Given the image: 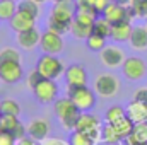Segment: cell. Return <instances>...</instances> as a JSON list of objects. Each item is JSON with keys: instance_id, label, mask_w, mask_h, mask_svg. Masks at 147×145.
<instances>
[{"instance_id": "1", "label": "cell", "mask_w": 147, "mask_h": 145, "mask_svg": "<svg viewBox=\"0 0 147 145\" xmlns=\"http://www.w3.org/2000/svg\"><path fill=\"white\" fill-rule=\"evenodd\" d=\"M53 109H55V114L60 119L63 128H67V130H74L75 128V123H77V118H79L80 111L77 109V106L69 97L57 99L55 104H53Z\"/></svg>"}, {"instance_id": "2", "label": "cell", "mask_w": 147, "mask_h": 145, "mask_svg": "<svg viewBox=\"0 0 147 145\" xmlns=\"http://www.w3.org/2000/svg\"><path fill=\"white\" fill-rule=\"evenodd\" d=\"M74 130H75V132H80V133H84V135H87L94 144H98L99 138H101V130H103V126H101V121H99L98 116H94V114H91L89 111H86V113H80V114H79Z\"/></svg>"}, {"instance_id": "3", "label": "cell", "mask_w": 147, "mask_h": 145, "mask_svg": "<svg viewBox=\"0 0 147 145\" xmlns=\"http://www.w3.org/2000/svg\"><path fill=\"white\" fill-rule=\"evenodd\" d=\"M67 97L77 106L80 113H86L96 106V92L91 91L87 85H80V87L67 85Z\"/></svg>"}, {"instance_id": "4", "label": "cell", "mask_w": 147, "mask_h": 145, "mask_svg": "<svg viewBox=\"0 0 147 145\" xmlns=\"http://www.w3.org/2000/svg\"><path fill=\"white\" fill-rule=\"evenodd\" d=\"M36 70L45 79H51V80H55V79H58L62 73L65 72V67H63V62L57 56V55H43V56H39V60H38L36 63Z\"/></svg>"}, {"instance_id": "5", "label": "cell", "mask_w": 147, "mask_h": 145, "mask_svg": "<svg viewBox=\"0 0 147 145\" xmlns=\"http://www.w3.org/2000/svg\"><path fill=\"white\" fill-rule=\"evenodd\" d=\"M103 17L110 22L111 26L121 24V22H130V24H132L135 14H134V10L130 9V5H120V3H116V2H111L110 5L105 9Z\"/></svg>"}, {"instance_id": "6", "label": "cell", "mask_w": 147, "mask_h": 145, "mask_svg": "<svg viewBox=\"0 0 147 145\" xmlns=\"http://www.w3.org/2000/svg\"><path fill=\"white\" fill-rule=\"evenodd\" d=\"M98 17L86 14V12H77L70 26V33L75 39H87L92 34V26Z\"/></svg>"}, {"instance_id": "7", "label": "cell", "mask_w": 147, "mask_h": 145, "mask_svg": "<svg viewBox=\"0 0 147 145\" xmlns=\"http://www.w3.org/2000/svg\"><path fill=\"white\" fill-rule=\"evenodd\" d=\"M120 89V80L111 73H101L94 80V92L101 97H115Z\"/></svg>"}, {"instance_id": "8", "label": "cell", "mask_w": 147, "mask_h": 145, "mask_svg": "<svg viewBox=\"0 0 147 145\" xmlns=\"http://www.w3.org/2000/svg\"><path fill=\"white\" fill-rule=\"evenodd\" d=\"M77 14V7L74 0L67 2H57L48 15L50 21H57V22H65V24H72L74 17Z\"/></svg>"}, {"instance_id": "9", "label": "cell", "mask_w": 147, "mask_h": 145, "mask_svg": "<svg viewBox=\"0 0 147 145\" xmlns=\"http://www.w3.org/2000/svg\"><path fill=\"white\" fill-rule=\"evenodd\" d=\"M34 92V97H36L39 103L43 104H50L53 101H57V96H58V85L55 80L51 79H43L36 87L33 89Z\"/></svg>"}, {"instance_id": "10", "label": "cell", "mask_w": 147, "mask_h": 145, "mask_svg": "<svg viewBox=\"0 0 147 145\" xmlns=\"http://www.w3.org/2000/svg\"><path fill=\"white\" fill-rule=\"evenodd\" d=\"M121 70L128 80H140L147 73V65L140 56H128V58H125Z\"/></svg>"}, {"instance_id": "11", "label": "cell", "mask_w": 147, "mask_h": 145, "mask_svg": "<svg viewBox=\"0 0 147 145\" xmlns=\"http://www.w3.org/2000/svg\"><path fill=\"white\" fill-rule=\"evenodd\" d=\"M39 44L46 55H58L63 51V38H62V34H58L51 29H46L45 33H41Z\"/></svg>"}, {"instance_id": "12", "label": "cell", "mask_w": 147, "mask_h": 145, "mask_svg": "<svg viewBox=\"0 0 147 145\" xmlns=\"http://www.w3.org/2000/svg\"><path fill=\"white\" fill-rule=\"evenodd\" d=\"M99 58L103 62V65H106L108 68H118L123 65L125 62V53L120 46L116 44H106L101 51H99Z\"/></svg>"}, {"instance_id": "13", "label": "cell", "mask_w": 147, "mask_h": 145, "mask_svg": "<svg viewBox=\"0 0 147 145\" xmlns=\"http://www.w3.org/2000/svg\"><path fill=\"white\" fill-rule=\"evenodd\" d=\"M24 75L21 62H0V80L3 84H17Z\"/></svg>"}, {"instance_id": "14", "label": "cell", "mask_w": 147, "mask_h": 145, "mask_svg": "<svg viewBox=\"0 0 147 145\" xmlns=\"http://www.w3.org/2000/svg\"><path fill=\"white\" fill-rule=\"evenodd\" d=\"M77 12H86L94 17H101L105 9L111 3V0H74Z\"/></svg>"}, {"instance_id": "15", "label": "cell", "mask_w": 147, "mask_h": 145, "mask_svg": "<svg viewBox=\"0 0 147 145\" xmlns=\"http://www.w3.org/2000/svg\"><path fill=\"white\" fill-rule=\"evenodd\" d=\"M65 80L69 87H80V85H87V72L82 65L72 63L65 68Z\"/></svg>"}, {"instance_id": "16", "label": "cell", "mask_w": 147, "mask_h": 145, "mask_svg": "<svg viewBox=\"0 0 147 145\" xmlns=\"http://www.w3.org/2000/svg\"><path fill=\"white\" fill-rule=\"evenodd\" d=\"M28 137H31L36 142H43L45 138L50 137V123L43 118L33 119L28 125Z\"/></svg>"}, {"instance_id": "17", "label": "cell", "mask_w": 147, "mask_h": 145, "mask_svg": "<svg viewBox=\"0 0 147 145\" xmlns=\"http://www.w3.org/2000/svg\"><path fill=\"white\" fill-rule=\"evenodd\" d=\"M34 24H36V19H34V17H31V15H28V14H24V12H19V10H17V12L12 15V19L9 21L10 29L16 31L17 34L22 33V31H28V29L34 28Z\"/></svg>"}, {"instance_id": "18", "label": "cell", "mask_w": 147, "mask_h": 145, "mask_svg": "<svg viewBox=\"0 0 147 145\" xmlns=\"http://www.w3.org/2000/svg\"><path fill=\"white\" fill-rule=\"evenodd\" d=\"M39 41H41V33H39V29H36V26L17 34V43H19V46L24 48V50H33V48H36L38 44H39Z\"/></svg>"}, {"instance_id": "19", "label": "cell", "mask_w": 147, "mask_h": 145, "mask_svg": "<svg viewBox=\"0 0 147 145\" xmlns=\"http://www.w3.org/2000/svg\"><path fill=\"white\" fill-rule=\"evenodd\" d=\"M127 116L137 125V123H147V103L132 101L127 108Z\"/></svg>"}, {"instance_id": "20", "label": "cell", "mask_w": 147, "mask_h": 145, "mask_svg": "<svg viewBox=\"0 0 147 145\" xmlns=\"http://www.w3.org/2000/svg\"><path fill=\"white\" fill-rule=\"evenodd\" d=\"M132 29L134 26L130 22H121V24H115L111 26V33H110V38L116 43H125L130 39V34H132Z\"/></svg>"}, {"instance_id": "21", "label": "cell", "mask_w": 147, "mask_h": 145, "mask_svg": "<svg viewBox=\"0 0 147 145\" xmlns=\"http://www.w3.org/2000/svg\"><path fill=\"white\" fill-rule=\"evenodd\" d=\"M130 44L135 50H146L147 48V28L146 26H135L130 34Z\"/></svg>"}, {"instance_id": "22", "label": "cell", "mask_w": 147, "mask_h": 145, "mask_svg": "<svg viewBox=\"0 0 147 145\" xmlns=\"http://www.w3.org/2000/svg\"><path fill=\"white\" fill-rule=\"evenodd\" d=\"M127 142H128V145L147 144V123H137V125H134V130L128 135Z\"/></svg>"}, {"instance_id": "23", "label": "cell", "mask_w": 147, "mask_h": 145, "mask_svg": "<svg viewBox=\"0 0 147 145\" xmlns=\"http://www.w3.org/2000/svg\"><path fill=\"white\" fill-rule=\"evenodd\" d=\"M113 125V128L116 130V133L120 135V138L121 140H127L128 138V135L132 133V130H134V121L128 118V116H123L121 119H118V121H115V123H110Z\"/></svg>"}, {"instance_id": "24", "label": "cell", "mask_w": 147, "mask_h": 145, "mask_svg": "<svg viewBox=\"0 0 147 145\" xmlns=\"http://www.w3.org/2000/svg\"><path fill=\"white\" fill-rule=\"evenodd\" d=\"M17 10L24 12V14L34 17V19L39 17V3L36 0H21V2H17Z\"/></svg>"}, {"instance_id": "25", "label": "cell", "mask_w": 147, "mask_h": 145, "mask_svg": "<svg viewBox=\"0 0 147 145\" xmlns=\"http://www.w3.org/2000/svg\"><path fill=\"white\" fill-rule=\"evenodd\" d=\"M16 12H17L16 0H0V21H10Z\"/></svg>"}, {"instance_id": "26", "label": "cell", "mask_w": 147, "mask_h": 145, "mask_svg": "<svg viewBox=\"0 0 147 145\" xmlns=\"http://www.w3.org/2000/svg\"><path fill=\"white\" fill-rule=\"evenodd\" d=\"M101 138L105 140V144H110V145H118L121 142L120 135L116 133V130L113 128V125H110V123H106V125L103 126V130H101Z\"/></svg>"}, {"instance_id": "27", "label": "cell", "mask_w": 147, "mask_h": 145, "mask_svg": "<svg viewBox=\"0 0 147 145\" xmlns=\"http://www.w3.org/2000/svg\"><path fill=\"white\" fill-rule=\"evenodd\" d=\"M92 33L98 34V36H103V38H110L111 33V24L101 15L94 21V26H92Z\"/></svg>"}, {"instance_id": "28", "label": "cell", "mask_w": 147, "mask_h": 145, "mask_svg": "<svg viewBox=\"0 0 147 145\" xmlns=\"http://www.w3.org/2000/svg\"><path fill=\"white\" fill-rule=\"evenodd\" d=\"M0 113L2 114H9V116H19L21 106L14 99H3V101H0Z\"/></svg>"}, {"instance_id": "29", "label": "cell", "mask_w": 147, "mask_h": 145, "mask_svg": "<svg viewBox=\"0 0 147 145\" xmlns=\"http://www.w3.org/2000/svg\"><path fill=\"white\" fill-rule=\"evenodd\" d=\"M123 116H127V109L121 108V106H118V104H115V106L108 108L106 109V114H105L106 123H115V121L121 119Z\"/></svg>"}, {"instance_id": "30", "label": "cell", "mask_w": 147, "mask_h": 145, "mask_svg": "<svg viewBox=\"0 0 147 145\" xmlns=\"http://www.w3.org/2000/svg\"><path fill=\"white\" fill-rule=\"evenodd\" d=\"M86 44L91 51H101L105 46H106V38L103 36H98V34H91V36L86 39Z\"/></svg>"}, {"instance_id": "31", "label": "cell", "mask_w": 147, "mask_h": 145, "mask_svg": "<svg viewBox=\"0 0 147 145\" xmlns=\"http://www.w3.org/2000/svg\"><path fill=\"white\" fill-rule=\"evenodd\" d=\"M130 9L134 10L135 17H147V0H130Z\"/></svg>"}, {"instance_id": "32", "label": "cell", "mask_w": 147, "mask_h": 145, "mask_svg": "<svg viewBox=\"0 0 147 145\" xmlns=\"http://www.w3.org/2000/svg\"><path fill=\"white\" fill-rule=\"evenodd\" d=\"M0 62H21V53L16 48H2Z\"/></svg>"}, {"instance_id": "33", "label": "cell", "mask_w": 147, "mask_h": 145, "mask_svg": "<svg viewBox=\"0 0 147 145\" xmlns=\"http://www.w3.org/2000/svg\"><path fill=\"white\" fill-rule=\"evenodd\" d=\"M69 145H94V142L87 135L74 130V133H70V138H69Z\"/></svg>"}, {"instance_id": "34", "label": "cell", "mask_w": 147, "mask_h": 145, "mask_svg": "<svg viewBox=\"0 0 147 145\" xmlns=\"http://www.w3.org/2000/svg\"><path fill=\"white\" fill-rule=\"evenodd\" d=\"M70 26L72 24H65V22H57V21H50L48 19V29L58 33V34H65V33H70Z\"/></svg>"}, {"instance_id": "35", "label": "cell", "mask_w": 147, "mask_h": 145, "mask_svg": "<svg viewBox=\"0 0 147 145\" xmlns=\"http://www.w3.org/2000/svg\"><path fill=\"white\" fill-rule=\"evenodd\" d=\"M43 79H45V77H43V75H41V73L38 72L36 68H34V70H33V72L29 73V75H28V85H29V87H31V89H34V87H36L38 84H39V82H41V80H43Z\"/></svg>"}, {"instance_id": "36", "label": "cell", "mask_w": 147, "mask_h": 145, "mask_svg": "<svg viewBox=\"0 0 147 145\" xmlns=\"http://www.w3.org/2000/svg\"><path fill=\"white\" fill-rule=\"evenodd\" d=\"M0 145H16V137L9 132H0Z\"/></svg>"}, {"instance_id": "37", "label": "cell", "mask_w": 147, "mask_h": 145, "mask_svg": "<svg viewBox=\"0 0 147 145\" xmlns=\"http://www.w3.org/2000/svg\"><path fill=\"white\" fill-rule=\"evenodd\" d=\"M41 145H69L65 140H62V138H58V137H48V138H45Z\"/></svg>"}, {"instance_id": "38", "label": "cell", "mask_w": 147, "mask_h": 145, "mask_svg": "<svg viewBox=\"0 0 147 145\" xmlns=\"http://www.w3.org/2000/svg\"><path fill=\"white\" fill-rule=\"evenodd\" d=\"M12 135L16 137V140H17V138H22V137H26V135H28V126H24L22 123H19V126L14 130V133H12Z\"/></svg>"}, {"instance_id": "39", "label": "cell", "mask_w": 147, "mask_h": 145, "mask_svg": "<svg viewBox=\"0 0 147 145\" xmlns=\"http://www.w3.org/2000/svg\"><path fill=\"white\" fill-rule=\"evenodd\" d=\"M134 101H140V103H147V89H139L134 96Z\"/></svg>"}, {"instance_id": "40", "label": "cell", "mask_w": 147, "mask_h": 145, "mask_svg": "<svg viewBox=\"0 0 147 145\" xmlns=\"http://www.w3.org/2000/svg\"><path fill=\"white\" fill-rule=\"evenodd\" d=\"M16 145H38V142L26 135V137H22V138H17V140H16Z\"/></svg>"}, {"instance_id": "41", "label": "cell", "mask_w": 147, "mask_h": 145, "mask_svg": "<svg viewBox=\"0 0 147 145\" xmlns=\"http://www.w3.org/2000/svg\"><path fill=\"white\" fill-rule=\"evenodd\" d=\"M111 2H116L120 5H130V0H111Z\"/></svg>"}, {"instance_id": "42", "label": "cell", "mask_w": 147, "mask_h": 145, "mask_svg": "<svg viewBox=\"0 0 147 145\" xmlns=\"http://www.w3.org/2000/svg\"><path fill=\"white\" fill-rule=\"evenodd\" d=\"M38 3H45V2H46V0H36Z\"/></svg>"}, {"instance_id": "43", "label": "cell", "mask_w": 147, "mask_h": 145, "mask_svg": "<svg viewBox=\"0 0 147 145\" xmlns=\"http://www.w3.org/2000/svg\"><path fill=\"white\" fill-rule=\"evenodd\" d=\"M53 2H55V3H57V2H67V0H53Z\"/></svg>"}, {"instance_id": "44", "label": "cell", "mask_w": 147, "mask_h": 145, "mask_svg": "<svg viewBox=\"0 0 147 145\" xmlns=\"http://www.w3.org/2000/svg\"><path fill=\"white\" fill-rule=\"evenodd\" d=\"M137 145H147V144H137Z\"/></svg>"}, {"instance_id": "45", "label": "cell", "mask_w": 147, "mask_h": 145, "mask_svg": "<svg viewBox=\"0 0 147 145\" xmlns=\"http://www.w3.org/2000/svg\"><path fill=\"white\" fill-rule=\"evenodd\" d=\"M146 28H147V24H146Z\"/></svg>"}, {"instance_id": "46", "label": "cell", "mask_w": 147, "mask_h": 145, "mask_svg": "<svg viewBox=\"0 0 147 145\" xmlns=\"http://www.w3.org/2000/svg\"><path fill=\"white\" fill-rule=\"evenodd\" d=\"M0 114H2V113H0Z\"/></svg>"}]
</instances>
